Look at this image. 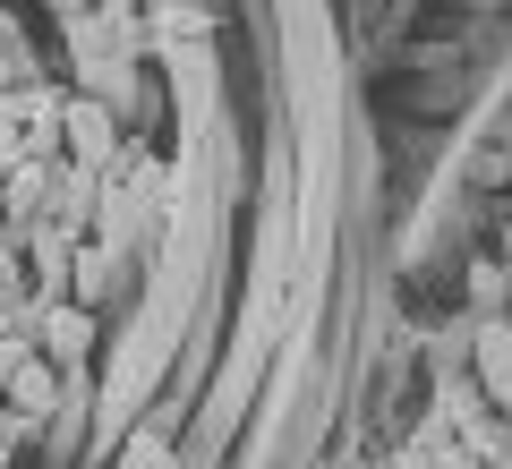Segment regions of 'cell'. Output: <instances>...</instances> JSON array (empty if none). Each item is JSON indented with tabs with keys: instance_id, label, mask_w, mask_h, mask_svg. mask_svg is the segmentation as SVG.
Wrapping results in <instances>:
<instances>
[{
	"instance_id": "cell-3",
	"label": "cell",
	"mask_w": 512,
	"mask_h": 469,
	"mask_svg": "<svg viewBox=\"0 0 512 469\" xmlns=\"http://www.w3.org/2000/svg\"><path fill=\"white\" fill-rule=\"evenodd\" d=\"M103 171H86V163H60L52 171V205H43V222H52V231H69L77 248H86V231H94V214H103Z\"/></svg>"
},
{
	"instance_id": "cell-12",
	"label": "cell",
	"mask_w": 512,
	"mask_h": 469,
	"mask_svg": "<svg viewBox=\"0 0 512 469\" xmlns=\"http://www.w3.org/2000/svg\"><path fill=\"white\" fill-rule=\"evenodd\" d=\"M495 248H504V265H512V222H504V231H495Z\"/></svg>"
},
{
	"instance_id": "cell-1",
	"label": "cell",
	"mask_w": 512,
	"mask_h": 469,
	"mask_svg": "<svg viewBox=\"0 0 512 469\" xmlns=\"http://www.w3.org/2000/svg\"><path fill=\"white\" fill-rule=\"evenodd\" d=\"M60 137H69V163H86V171H120V154H128V137H120V111L103 103V94H69V120H60Z\"/></svg>"
},
{
	"instance_id": "cell-10",
	"label": "cell",
	"mask_w": 512,
	"mask_h": 469,
	"mask_svg": "<svg viewBox=\"0 0 512 469\" xmlns=\"http://www.w3.org/2000/svg\"><path fill=\"white\" fill-rule=\"evenodd\" d=\"M35 427H43V418H26V410H9V401H0V452L35 444Z\"/></svg>"
},
{
	"instance_id": "cell-4",
	"label": "cell",
	"mask_w": 512,
	"mask_h": 469,
	"mask_svg": "<svg viewBox=\"0 0 512 469\" xmlns=\"http://www.w3.org/2000/svg\"><path fill=\"white\" fill-rule=\"evenodd\" d=\"M26 282H35V299H69V282H77V239L52 231V222H35V231H26Z\"/></svg>"
},
{
	"instance_id": "cell-6",
	"label": "cell",
	"mask_w": 512,
	"mask_h": 469,
	"mask_svg": "<svg viewBox=\"0 0 512 469\" xmlns=\"http://www.w3.org/2000/svg\"><path fill=\"white\" fill-rule=\"evenodd\" d=\"M0 401H9V410H26V418H52V410H60V367H52V359H35Z\"/></svg>"
},
{
	"instance_id": "cell-13",
	"label": "cell",
	"mask_w": 512,
	"mask_h": 469,
	"mask_svg": "<svg viewBox=\"0 0 512 469\" xmlns=\"http://www.w3.org/2000/svg\"><path fill=\"white\" fill-rule=\"evenodd\" d=\"M504 290H512V265H504Z\"/></svg>"
},
{
	"instance_id": "cell-9",
	"label": "cell",
	"mask_w": 512,
	"mask_h": 469,
	"mask_svg": "<svg viewBox=\"0 0 512 469\" xmlns=\"http://www.w3.org/2000/svg\"><path fill=\"white\" fill-rule=\"evenodd\" d=\"M470 290H478V307H504L512 290H504V265L495 256H470Z\"/></svg>"
},
{
	"instance_id": "cell-14",
	"label": "cell",
	"mask_w": 512,
	"mask_h": 469,
	"mask_svg": "<svg viewBox=\"0 0 512 469\" xmlns=\"http://www.w3.org/2000/svg\"><path fill=\"white\" fill-rule=\"evenodd\" d=\"M0 469H9V452H0Z\"/></svg>"
},
{
	"instance_id": "cell-2",
	"label": "cell",
	"mask_w": 512,
	"mask_h": 469,
	"mask_svg": "<svg viewBox=\"0 0 512 469\" xmlns=\"http://www.w3.org/2000/svg\"><path fill=\"white\" fill-rule=\"evenodd\" d=\"M18 325L43 342L52 367H86V350H94V307H77V299H26Z\"/></svg>"
},
{
	"instance_id": "cell-5",
	"label": "cell",
	"mask_w": 512,
	"mask_h": 469,
	"mask_svg": "<svg viewBox=\"0 0 512 469\" xmlns=\"http://www.w3.org/2000/svg\"><path fill=\"white\" fill-rule=\"evenodd\" d=\"M52 171L60 163H35V154H26V163L18 171H9V180H0V222H9V231H35V222H43V205H52Z\"/></svg>"
},
{
	"instance_id": "cell-7",
	"label": "cell",
	"mask_w": 512,
	"mask_h": 469,
	"mask_svg": "<svg viewBox=\"0 0 512 469\" xmlns=\"http://www.w3.org/2000/svg\"><path fill=\"white\" fill-rule=\"evenodd\" d=\"M478 359H487V376H495V393L512 401V325H478Z\"/></svg>"
},
{
	"instance_id": "cell-11",
	"label": "cell",
	"mask_w": 512,
	"mask_h": 469,
	"mask_svg": "<svg viewBox=\"0 0 512 469\" xmlns=\"http://www.w3.org/2000/svg\"><path fill=\"white\" fill-rule=\"evenodd\" d=\"M18 163H26V137H18V128H0V180H9Z\"/></svg>"
},
{
	"instance_id": "cell-8",
	"label": "cell",
	"mask_w": 512,
	"mask_h": 469,
	"mask_svg": "<svg viewBox=\"0 0 512 469\" xmlns=\"http://www.w3.org/2000/svg\"><path fill=\"white\" fill-rule=\"evenodd\" d=\"M103 282H111V248H103V239H86V248H77V282H69V299L86 307Z\"/></svg>"
}]
</instances>
